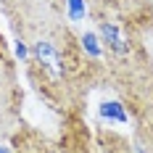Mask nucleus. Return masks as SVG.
<instances>
[{
	"label": "nucleus",
	"mask_w": 153,
	"mask_h": 153,
	"mask_svg": "<svg viewBox=\"0 0 153 153\" xmlns=\"http://www.w3.org/2000/svg\"><path fill=\"white\" fill-rule=\"evenodd\" d=\"M100 116H103V119H114V122H127V111H124V106L116 103V100L103 103V106H100Z\"/></svg>",
	"instance_id": "f257e3e1"
},
{
	"label": "nucleus",
	"mask_w": 153,
	"mask_h": 153,
	"mask_svg": "<svg viewBox=\"0 0 153 153\" xmlns=\"http://www.w3.org/2000/svg\"><path fill=\"white\" fill-rule=\"evenodd\" d=\"M82 45H85V50L90 53L92 58H98V56H100V48H98V40H95V34H90V32H87V34L82 37Z\"/></svg>",
	"instance_id": "f03ea898"
},
{
	"label": "nucleus",
	"mask_w": 153,
	"mask_h": 153,
	"mask_svg": "<svg viewBox=\"0 0 153 153\" xmlns=\"http://www.w3.org/2000/svg\"><path fill=\"white\" fill-rule=\"evenodd\" d=\"M69 8H71V16L74 19H79V16L85 13V3L82 0H69Z\"/></svg>",
	"instance_id": "7ed1b4c3"
}]
</instances>
